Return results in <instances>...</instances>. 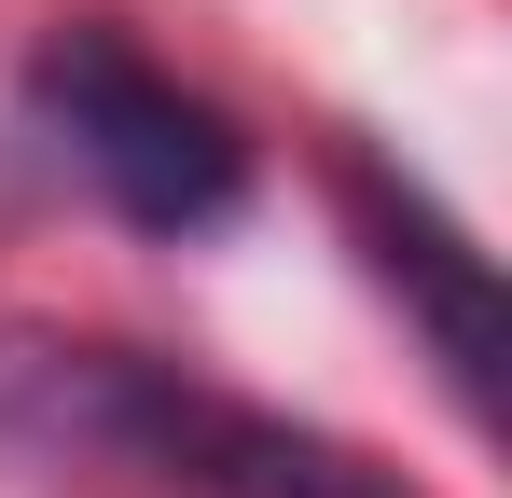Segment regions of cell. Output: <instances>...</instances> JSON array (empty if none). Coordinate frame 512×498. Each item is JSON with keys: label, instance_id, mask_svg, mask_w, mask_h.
<instances>
[{"label": "cell", "instance_id": "3", "mask_svg": "<svg viewBox=\"0 0 512 498\" xmlns=\"http://www.w3.org/2000/svg\"><path fill=\"white\" fill-rule=\"evenodd\" d=\"M333 194H346V222H360V249H374V277L429 319L457 402H485V374H499V277H485V249L429 208V180H402V166H374V153H333Z\"/></svg>", "mask_w": 512, "mask_h": 498}, {"label": "cell", "instance_id": "1", "mask_svg": "<svg viewBox=\"0 0 512 498\" xmlns=\"http://www.w3.org/2000/svg\"><path fill=\"white\" fill-rule=\"evenodd\" d=\"M0 457L125 471L153 498H416L388 457L97 332H0Z\"/></svg>", "mask_w": 512, "mask_h": 498}, {"label": "cell", "instance_id": "2", "mask_svg": "<svg viewBox=\"0 0 512 498\" xmlns=\"http://www.w3.org/2000/svg\"><path fill=\"white\" fill-rule=\"evenodd\" d=\"M28 125L111 194V222L139 236H222L250 208V139L222 97H194L167 56H139L111 14H70L42 28L28 56Z\"/></svg>", "mask_w": 512, "mask_h": 498}]
</instances>
